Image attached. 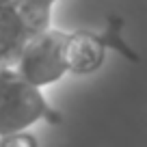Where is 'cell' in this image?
I'll return each instance as SVG.
<instances>
[{"mask_svg":"<svg viewBox=\"0 0 147 147\" xmlns=\"http://www.w3.org/2000/svg\"><path fill=\"white\" fill-rule=\"evenodd\" d=\"M61 113L48 104L39 87L24 80L15 67L0 69V136L22 132L37 121L61 123Z\"/></svg>","mask_w":147,"mask_h":147,"instance_id":"cell-1","label":"cell"},{"mask_svg":"<svg viewBox=\"0 0 147 147\" xmlns=\"http://www.w3.org/2000/svg\"><path fill=\"white\" fill-rule=\"evenodd\" d=\"M106 54V41L91 30L67 32L65 39V65L71 74H93L102 67Z\"/></svg>","mask_w":147,"mask_h":147,"instance_id":"cell-4","label":"cell"},{"mask_svg":"<svg viewBox=\"0 0 147 147\" xmlns=\"http://www.w3.org/2000/svg\"><path fill=\"white\" fill-rule=\"evenodd\" d=\"M65 39H67V32L52 26L32 35L15 63V71L39 89L54 84L67 74Z\"/></svg>","mask_w":147,"mask_h":147,"instance_id":"cell-3","label":"cell"},{"mask_svg":"<svg viewBox=\"0 0 147 147\" xmlns=\"http://www.w3.org/2000/svg\"><path fill=\"white\" fill-rule=\"evenodd\" d=\"M52 5L48 0H18L0 9V69L15 67L28 39L52 26Z\"/></svg>","mask_w":147,"mask_h":147,"instance_id":"cell-2","label":"cell"},{"mask_svg":"<svg viewBox=\"0 0 147 147\" xmlns=\"http://www.w3.org/2000/svg\"><path fill=\"white\" fill-rule=\"evenodd\" d=\"M0 147H39V143H37V138L32 134L22 130V132H13V134H7V136H0Z\"/></svg>","mask_w":147,"mask_h":147,"instance_id":"cell-5","label":"cell"}]
</instances>
